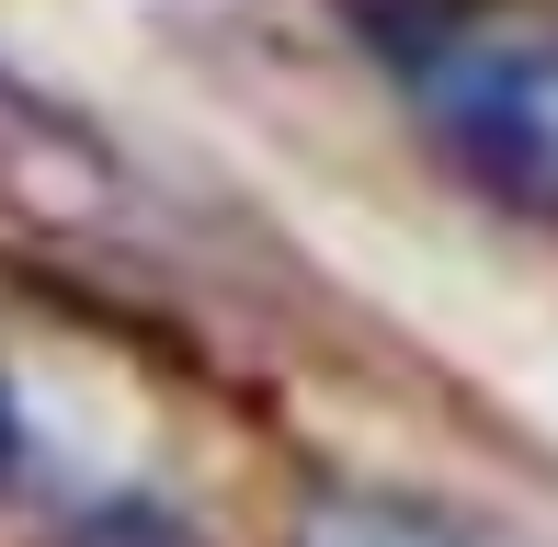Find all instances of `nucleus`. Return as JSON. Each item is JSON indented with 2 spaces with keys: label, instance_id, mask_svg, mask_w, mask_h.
I'll return each instance as SVG.
<instances>
[{
  "label": "nucleus",
  "instance_id": "obj_1",
  "mask_svg": "<svg viewBox=\"0 0 558 547\" xmlns=\"http://www.w3.org/2000/svg\"><path fill=\"white\" fill-rule=\"evenodd\" d=\"M365 46L490 206L558 229V12L547 0H353Z\"/></svg>",
  "mask_w": 558,
  "mask_h": 547
},
{
  "label": "nucleus",
  "instance_id": "obj_3",
  "mask_svg": "<svg viewBox=\"0 0 558 547\" xmlns=\"http://www.w3.org/2000/svg\"><path fill=\"white\" fill-rule=\"evenodd\" d=\"M23 467H35V445H23V422H12V388H0V490H12Z\"/></svg>",
  "mask_w": 558,
  "mask_h": 547
},
{
  "label": "nucleus",
  "instance_id": "obj_2",
  "mask_svg": "<svg viewBox=\"0 0 558 547\" xmlns=\"http://www.w3.org/2000/svg\"><path fill=\"white\" fill-rule=\"evenodd\" d=\"M308 547H468V536L434 525V513H399V502H331L308 525Z\"/></svg>",
  "mask_w": 558,
  "mask_h": 547
}]
</instances>
